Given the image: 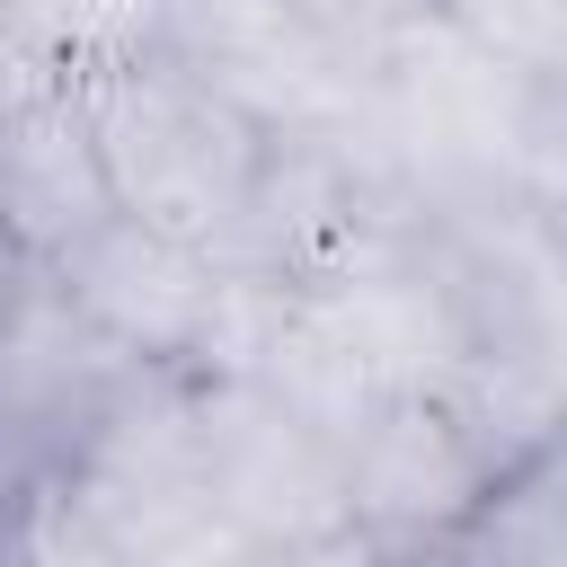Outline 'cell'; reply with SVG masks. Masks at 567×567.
Listing matches in <instances>:
<instances>
[{"label":"cell","instance_id":"obj_1","mask_svg":"<svg viewBox=\"0 0 567 567\" xmlns=\"http://www.w3.org/2000/svg\"><path fill=\"white\" fill-rule=\"evenodd\" d=\"M62 89L80 97V124L97 142L115 213H133V221H151L168 239H195V248L230 239V221H239V204H248V186L266 168L257 124H239L168 53H124V62L71 71Z\"/></svg>","mask_w":567,"mask_h":567},{"label":"cell","instance_id":"obj_2","mask_svg":"<svg viewBox=\"0 0 567 567\" xmlns=\"http://www.w3.org/2000/svg\"><path fill=\"white\" fill-rule=\"evenodd\" d=\"M44 292L106 354H124L133 372H168V381L213 372L230 346V319H239V275L213 248L168 239L133 213H115L80 248H62L44 266Z\"/></svg>","mask_w":567,"mask_h":567},{"label":"cell","instance_id":"obj_3","mask_svg":"<svg viewBox=\"0 0 567 567\" xmlns=\"http://www.w3.org/2000/svg\"><path fill=\"white\" fill-rule=\"evenodd\" d=\"M186 443H195L204 496L221 505V523L239 532L248 558H284V549H319V540L354 532L346 523V443L319 434L310 416H292L248 372L186 381Z\"/></svg>","mask_w":567,"mask_h":567},{"label":"cell","instance_id":"obj_4","mask_svg":"<svg viewBox=\"0 0 567 567\" xmlns=\"http://www.w3.org/2000/svg\"><path fill=\"white\" fill-rule=\"evenodd\" d=\"M62 487L115 567H239L248 558L195 478L186 381H168V372H133V390L115 399V416L97 425V443L71 461Z\"/></svg>","mask_w":567,"mask_h":567},{"label":"cell","instance_id":"obj_5","mask_svg":"<svg viewBox=\"0 0 567 567\" xmlns=\"http://www.w3.org/2000/svg\"><path fill=\"white\" fill-rule=\"evenodd\" d=\"M151 53H168L266 142H337L372 97V80L346 71L292 0H168Z\"/></svg>","mask_w":567,"mask_h":567},{"label":"cell","instance_id":"obj_6","mask_svg":"<svg viewBox=\"0 0 567 567\" xmlns=\"http://www.w3.org/2000/svg\"><path fill=\"white\" fill-rule=\"evenodd\" d=\"M505 461L443 390H399L346 434V523L381 558L443 549L478 523Z\"/></svg>","mask_w":567,"mask_h":567},{"label":"cell","instance_id":"obj_7","mask_svg":"<svg viewBox=\"0 0 567 567\" xmlns=\"http://www.w3.org/2000/svg\"><path fill=\"white\" fill-rule=\"evenodd\" d=\"M124 390H133V363L106 354L35 275L0 310V514L71 478V461L97 443Z\"/></svg>","mask_w":567,"mask_h":567},{"label":"cell","instance_id":"obj_8","mask_svg":"<svg viewBox=\"0 0 567 567\" xmlns=\"http://www.w3.org/2000/svg\"><path fill=\"white\" fill-rule=\"evenodd\" d=\"M97 221H115L97 142L80 124V97L62 80H44L35 97L0 106V230L9 248L44 275L62 248H80Z\"/></svg>","mask_w":567,"mask_h":567},{"label":"cell","instance_id":"obj_9","mask_svg":"<svg viewBox=\"0 0 567 567\" xmlns=\"http://www.w3.org/2000/svg\"><path fill=\"white\" fill-rule=\"evenodd\" d=\"M434 18L478 44L487 62L558 89V62H567V0H434Z\"/></svg>","mask_w":567,"mask_h":567},{"label":"cell","instance_id":"obj_10","mask_svg":"<svg viewBox=\"0 0 567 567\" xmlns=\"http://www.w3.org/2000/svg\"><path fill=\"white\" fill-rule=\"evenodd\" d=\"M319 35H328V53L346 62V71H363V80H381L390 62H399V44L434 18V0H292Z\"/></svg>","mask_w":567,"mask_h":567},{"label":"cell","instance_id":"obj_11","mask_svg":"<svg viewBox=\"0 0 567 567\" xmlns=\"http://www.w3.org/2000/svg\"><path fill=\"white\" fill-rule=\"evenodd\" d=\"M9 558L18 567H115L106 540L89 532V514L71 505V487H35L27 505H9Z\"/></svg>","mask_w":567,"mask_h":567},{"label":"cell","instance_id":"obj_12","mask_svg":"<svg viewBox=\"0 0 567 567\" xmlns=\"http://www.w3.org/2000/svg\"><path fill=\"white\" fill-rule=\"evenodd\" d=\"M0 567H18V558H9V514H0Z\"/></svg>","mask_w":567,"mask_h":567}]
</instances>
